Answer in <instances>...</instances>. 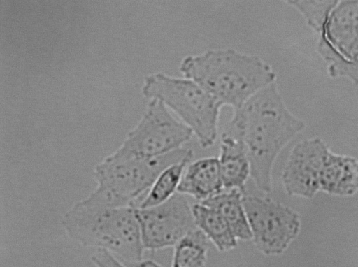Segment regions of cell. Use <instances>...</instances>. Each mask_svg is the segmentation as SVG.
Returning a JSON list of instances; mask_svg holds the SVG:
<instances>
[{
  "instance_id": "12",
  "label": "cell",
  "mask_w": 358,
  "mask_h": 267,
  "mask_svg": "<svg viewBox=\"0 0 358 267\" xmlns=\"http://www.w3.org/2000/svg\"><path fill=\"white\" fill-rule=\"evenodd\" d=\"M218 160L224 189L243 192L251 170L243 137L222 131Z\"/></svg>"
},
{
  "instance_id": "2",
  "label": "cell",
  "mask_w": 358,
  "mask_h": 267,
  "mask_svg": "<svg viewBox=\"0 0 358 267\" xmlns=\"http://www.w3.org/2000/svg\"><path fill=\"white\" fill-rule=\"evenodd\" d=\"M178 71L222 107L241 108L257 93L276 82L277 74L261 57L232 48L208 49L183 57Z\"/></svg>"
},
{
  "instance_id": "6",
  "label": "cell",
  "mask_w": 358,
  "mask_h": 267,
  "mask_svg": "<svg viewBox=\"0 0 358 267\" xmlns=\"http://www.w3.org/2000/svg\"><path fill=\"white\" fill-rule=\"evenodd\" d=\"M193 136L161 101L150 99L137 124L115 152L138 157H153L182 147Z\"/></svg>"
},
{
  "instance_id": "13",
  "label": "cell",
  "mask_w": 358,
  "mask_h": 267,
  "mask_svg": "<svg viewBox=\"0 0 358 267\" xmlns=\"http://www.w3.org/2000/svg\"><path fill=\"white\" fill-rule=\"evenodd\" d=\"M320 189L335 196L355 195L358 192V159L330 150L321 171Z\"/></svg>"
},
{
  "instance_id": "3",
  "label": "cell",
  "mask_w": 358,
  "mask_h": 267,
  "mask_svg": "<svg viewBox=\"0 0 358 267\" xmlns=\"http://www.w3.org/2000/svg\"><path fill=\"white\" fill-rule=\"evenodd\" d=\"M135 210L130 206H103L84 198L64 212L61 226L83 247L105 250L118 259L137 261L143 258L145 250Z\"/></svg>"
},
{
  "instance_id": "5",
  "label": "cell",
  "mask_w": 358,
  "mask_h": 267,
  "mask_svg": "<svg viewBox=\"0 0 358 267\" xmlns=\"http://www.w3.org/2000/svg\"><path fill=\"white\" fill-rule=\"evenodd\" d=\"M141 93L149 100L161 101L191 129L203 148L216 141L222 106L192 80L152 73L145 76Z\"/></svg>"
},
{
  "instance_id": "16",
  "label": "cell",
  "mask_w": 358,
  "mask_h": 267,
  "mask_svg": "<svg viewBox=\"0 0 358 267\" xmlns=\"http://www.w3.org/2000/svg\"><path fill=\"white\" fill-rule=\"evenodd\" d=\"M194 155L171 164L157 177L136 208H146L159 205L170 199L177 192L182 174Z\"/></svg>"
},
{
  "instance_id": "19",
  "label": "cell",
  "mask_w": 358,
  "mask_h": 267,
  "mask_svg": "<svg viewBox=\"0 0 358 267\" xmlns=\"http://www.w3.org/2000/svg\"><path fill=\"white\" fill-rule=\"evenodd\" d=\"M327 73L331 78H345L358 86V37L343 60L327 65Z\"/></svg>"
},
{
  "instance_id": "7",
  "label": "cell",
  "mask_w": 358,
  "mask_h": 267,
  "mask_svg": "<svg viewBox=\"0 0 358 267\" xmlns=\"http://www.w3.org/2000/svg\"><path fill=\"white\" fill-rule=\"evenodd\" d=\"M243 202L256 249L266 256L282 254L300 233L299 214L270 197L243 194Z\"/></svg>"
},
{
  "instance_id": "14",
  "label": "cell",
  "mask_w": 358,
  "mask_h": 267,
  "mask_svg": "<svg viewBox=\"0 0 358 267\" xmlns=\"http://www.w3.org/2000/svg\"><path fill=\"white\" fill-rule=\"evenodd\" d=\"M192 211L196 227L219 252H229L237 247V238L216 210L203 203L197 202L192 205Z\"/></svg>"
},
{
  "instance_id": "10",
  "label": "cell",
  "mask_w": 358,
  "mask_h": 267,
  "mask_svg": "<svg viewBox=\"0 0 358 267\" xmlns=\"http://www.w3.org/2000/svg\"><path fill=\"white\" fill-rule=\"evenodd\" d=\"M317 36L316 50L327 64L343 60L358 37V1H338Z\"/></svg>"
},
{
  "instance_id": "20",
  "label": "cell",
  "mask_w": 358,
  "mask_h": 267,
  "mask_svg": "<svg viewBox=\"0 0 358 267\" xmlns=\"http://www.w3.org/2000/svg\"><path fill=\"white\" fill-rule=\"evenodd\" d=\"M91 261L96 267H126L113 254L105 250H96Z\"/></svg>"
},
{
  "instance_id": "15",
  "label": "cell",
  "mask_w": 358,
  "mask_h": 267,
  "mask_svg": "<svg viewBox=\"0 0 358 267\" xmlns=\"http://www.w3.org/2000/svg\"><path fill=\"white\" fill-rule=\"evenodd\" d=\"M243 196V192L238 189L223 190L201 203L214 208L221 215L237 240H251L252 235Z\"/></svg>"
},
{
  "instance_id": "21",
  "label": "cell",
  "mask_w": 358,
  "mask_h": 267,
  "mask_svg": "<svg viewBox=\"0 0 358 267\" xmlns=\"http://www.w3.org/2000/svg\"><path fill=\"white\" fill-rule=\"evenodd\" d=\"M118 259V258H117ZM126 267H163L157 261L148 259H142L137 261H129L125 259H118Z\"/></svg>"
},
{
  "instance_id": "18",
  "label": "cell",
  "mask_w": 358,
  "mask_h": 267,
  "mask_svg": "<svg viewBox=\"0 0 358 267\" xmlns=\"http://www.w3.org/2000/svg\"><path fill=\"white\" fill-rule=\"evenodd\" d=\"M337 1V0H295L285 2L302 15L308 26L317 35L322 31Z\"/></svg>"
},
{
  "instance_id": "1",
  "label": "cell",
  "mask_w": 358,
  "mask_h": 267,
  "mask_svg": "<svg viewBox=\"0 0 358 267\" xmlns=\"http://www.w3.org/2000/svg\"><path fill=\"white\" fill-rule=\"evenodd\" d=\"M237 110L250 164V178L266 194L272 190L275 161L285 147L306 127L287 107L276 82L263 89Z\"/></svg>"
},
{
  "instance_id": "9",
  "label": "cell",
  "mask_w": 358,
  "mask_h": 267,
  "mask_svg": "<svg viewBox=\"0 0 358 267\" xmlns=\"http://www.w3.org/2000/svg\"><path fill=\"white\" fill-rule=\"evenodd\" d=\"M330 150L317 137L301 140L292 147L281 175L287 195L310 199L320 192V173Z\"/></svg>"
},
{
  "instance_id": "8",
  "label": "cell",
  "mask_w": 358,
  "mask_h": 267,
  "mask_svg": "<svg viewBox=\"0 0 358 267\" xmlns=\"http://www.w3.org/2000/svg\"><path fill=\"white\" fill-rule=\"evenodd\" d=\"M135 212L145 250L156 251L174 247L196 229L192 206L185 196L180 193L159 205L136 208Z\"/></svg>"
},
{
  "instance_id": "4",
  "label": "cell",
  "mask_w": 358,
  "mask_h": 267,
  "mask_svg": "<svg viewBox=\"0 0 358 267\" xmlns=\"http://www.w3.org/2000/svg\"><path fill=\"white\" fill-rule=\"evenodd\" d=\"M192 155L193 151L184 147L153 157L123 155L114 151L94 166L96 185L85 198L103 206L136 208L164 168Z\"/></svg>"
},
{
  "instance_id": "11",
  "label": "cell",
  "mask_w": 358,
  "mask_h": 267,
  "mask_svg": "<svg viewBox=\"0 0 358 267\" xmlns=\"http://www.w3.org/2000/svg\"><path fill=\"white\" fill-rule=\"evenodd\" d=\"M223 190L218 158L208 157L191 161L187 164L177 193L202 202Z\"/></svg>"
},
{
  "instance_id": "17",
  "label": "cell",
  "mask_w": 358,
  "mask_h": 267,
  "mask_svg": "<svg viewBox=\"0 0 358 267\" xmlns=\"http://www.w3.org/2000/svg\"><path fill=\"white\" fill-rule=\"evenodd\" d=\"M208 240L197 228L173 247L171 267H206Z\"/></svg>"
}]
</instances>
